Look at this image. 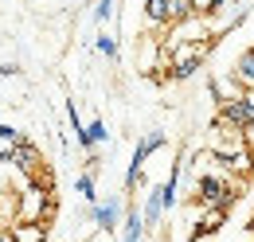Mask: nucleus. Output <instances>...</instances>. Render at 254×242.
I'll use <instances>...</instances> for the list:
<instances>
[{
    "instance_id": "1",
    "label": "nucleus",
    "mask_w": 254,
    "mask_h": 242,
    "mask_svg": "<svg viewBox=\"0 0 254 242\" xmlns=\"http://www.w3.org/2000/svg\"><path fill=\"white\" fill-rule=\"evenodd\" d=\"M207 51H211V43H168L164 47V70H168V78H176V82L191 78L203 66Z\"/></svg>"
},
{
    "instance_id": "2",
    "label": "nucleus",
    "mask_w": 254,
    "mask_h": 242,
    "mask_svg": "<svg viewBox=\"0 0 254 242\" xmlns=\"http://www.w3.org/2000/svg\"><path fill=\"white\" fill-rule=\"evenodd\" d=\"M195 203L207 211H227L235 203V183L227 176H215V172H199L195 176Z\"/></svg>"
},
{
    "instance_id": "3",
    "label": "nucleus",
    "mask_w": 254,
    "mask_h": 242,
    "mask_svg": "<svg viewBox=\"0 0 254 242\" xmlns=\"http://www.w3.org/2000/svg\"><path fill=\"white\" fill-rule=\"evenodd\" d=\"M164 145H168V133H164V129H153V133H145V137L137 141V149H133V156H129V168H126V187H129V191L141 183L145 160H149L153 152H160Z\"/></svg>"
},
{
    "instance_id": "4",
    "label": "nucleus",
    "mask_w": 254,
    "mask_h": 242,
    "mask_svg": "<svg viewBox=\"0 0 254 242\" xmlns=\"http://www.w3.org/2000/svg\"><path fill=\"white\" fill-rule=\"evenodd\" d=\"M227 129H239V133H247L254 125V94H235V98H227L219 106V118Z\"/></svg>"
},
{
    "instance_id": "5",
    "label": "nucleus",
    "mask_w": 254,
    "mask_h": 242,
    "mask_svg": "<svg viewBox=\"0 0 254 242\" xmlns=\"http://www.w3.org/2000/svg\"><path fill=\"white\" fill-rule=\"evenodd\" d=\"M122 219H126V207H122L118 195H110L106 203H94V207H90V223H94L98 231H106V235L122 231Z\"/></svg>"
},
{
    "instance_id": "6",
    "label": "nucleus",
    "mask_w": 254,
    "mask_h": 242,
    "mask_svg": "<svg viewBox=\"0 0 254 242\" xmlns=\"http://www.w3.org/2000/svg\"><path fill=\"white\" fill-rule=\"evenodd\" d=\"M12 168H20L24 176H43V152L35 149L32 141H20V145H12Z\"/></svg>"
},
{
    "instance_id": "7",
    "label": "nucleus",
    "mask_w": 254,
    "mask_h": 242,
    "mask_svg": "<svg viewBox=\"0 0 254 242\" xmlns=\"http://www.w3.org/2000/svg\"><path fill=\"white\" fill-rule=\"evenodd\" d=\"M74 141H78V149H82V152H94L98 145L110 141V129H106V121H102V118H94V121H86V129H82Z\"/></svg>"
},
{
    "instance_id": "8",
    "label": "nucleus",
    "mask_w": 254,
    "mask_h": 242,
    "mask_svg": "<svg viewBox=\"0 0 254 242\" xmlns=\"http://www.w3.org/2000/svg\"><path fill=\"white\" fill-rule=\"evenodd\" d=\"M145 215H141V207L137 203H129L126 207V219H122V242H141L145 239Z\"/></svg>"
},
{
    "instance_id": "9",
    "label": "nucleus",
    "mask_w": 254,
    "mask_h": 242,
    "mask_svg": "<svg viewBox=\"0 0 254 242\" xmlns=\"http://www.w3.org/2000/svg\"><path fill=\"white\" fill-rule=\"evenodd\" d=\"M141 215H145V227H149V231H153V227H160V219H164V199H160V187H149V191H145Z\"/></svg>"
},
{
    "instance_id": "10",
    "label": "nucleus",
    "mask_w": 254,
    "mask_h": 242,
    "mask_svg": "<svg viewBox=\"0 0 254 242\" xmlns=\"http://www.w3.org/2000/svg\"><path fill=\"white\" fill-rule=\"evenodd\" d=\"M231 78H235L239 86L254 90V47H247V51L235 59V66H231Z\"/></svg>"
},
{
    "instance_id": "11",
    "label": "nucleus",
    "mask_w": 254,
    "mask_h": 242,
    "mask_svg": "<svg viewBox=\"0 0 254 242\" xmlns=\"http://www.w3.org/2000/svg\"><path fill=\"white\" fill-rule=\"evenodd\" d=\"M145 20L153 28H172V16H168V0H145Z\"/></svg>"
},
{
    "instance_id": "12",
    "label": "nucleus",
    "mask_w": 254,
    "mask_h": 242,
    "mask_svg": "<svg viewBox=\"0 0 254 242\" xmlns=\"http://www.w3.org/2000/svg\"><path fill=\"white\" fill-rule=\"evenodd\" d=\"M43 235H47V223H16L12 227L16 242H43Z\"/></svg>"
},
{
    "instance_id": "13",
    "label": "nucleus",
    "mask_w": 254,
    "mask_h": 242,
    "mask_svg": "<svg viewBox=\"0 0 254 242\" xmlns=\"http://www.w3.org/2000/svg\"><path fill=\"white\" fill-rule=\"evenodd\" d=\"M168 16H172V24L199 16V0H168Z\"/></svg>"
},
{
    "instance_id": "14",
    "label": "nucleus",
    "mask_w": 254,
    "mask_h": 242,
    "mask_svg": "<svg viewBox=\"0 0 254 242\" xmlns=\"http://www.w3.org/2000/svg\"><path fill=\"white\" fill-rule=\"evenodd\" d=\"M74 191L82 195V203H86V207H94V203H98V183H94V172H82V176L74 180Z\"/></svg>"
},
{
    "instance_id": "15",
    "label": "nucleus",
    "mask_w": 254,
    "mask_h": 242,
    "mask_svg": "<svg viewBox=\"0 0 254 242\" xmlns=\"http://www.w3.org/2000/svg\"><path fill=\"white\" fill-rule=\"evenodd\" d=\"M94 51L114 62V59H118V39H114L110 31H98V35H94Z\"/></svg>"
},
{
    "instance_id": "16",
    "label": "nucleus",
    "mask_w": 254,
    "mask_h": 242,
    "mask_svg": "<svg viewBox=\"0 0 254 242\" xmlns=\"http://www.w3.org/2000/svg\"><path fill=\"white\" fill-rule=\"evenodd\" d=\"M0 141H4V145H20V141H24V133H20L16 125H4V121H0Z\"/></svg>"
},
{
    "instance_id": "17",
    "label": "nucleus",
    "mask_w": 254,
    "mask_h": 242,
    "mask_svg": "<svg viewBox=\"0 0 254 242\" xmlns=\"http://www.w3.org/2000/svg\"><path fill=\"white\" fill-rule=\"evenodd\" d=\"M66 121H70V133H74V137L86 129V125H82V118H78V106H74V102H66Z\"/></svg>"
},
{
    "instance_id": "18",
    "label": "nucleus",
    "mask_w": 254,
    "mask_h": 242,
    "mask_svg": "<svg viewBox=\"0 0 254 242\" xmlns=\"http://www.w3.org/2000/svg\"><path fill=\"white\" fill-rule=\"evenodd\" d=\"M114 4H118V0H98V8H94V20H98V24H106V20L114 16Z\"/></svg>"
},
{
    "instance_id": "19",
    "label": "nucleus",
    "mask_w": 254,
    "mask_h": 242,
    "mask_svg": "<svg viewBox=\"0 0 254 242\" xmlns=\"http://www.w3.org/2000/svg\"><path fill=\"white\" fill-rule=\"evenodd\" d=\"M223 4H227V0H199V12H203V16H219Z\"/></svg>"
},
{
    "instance_id": "20",
    "label": "nucleus",
    "mask_w": 254,
    "mask_h": 242,
    "mask_svg": "<svg viewBox=\"0 0 254 242\" xmlns=\"http://www.w3.org/2000/svg\"><path fill=\"white\" fill-rule=\"evenodd\" d=\"M20 74V62H0V78H16Z\"/></svg>"
},
{
    "instance_id": "21",
    "label": "nucleus",
    "mask_w": 254,
    "mask_h": 242,
    "mask_svg": "<svg viewBox=\"0 0 254 242\" xmlns=\"http://www.w3.org/2000/svg\"><path fill=\"white\" fill-rule=\"evenodd\" d=\"M0 242H16V239H12V231H0Z\"/></svg>"
}]
</instances>
